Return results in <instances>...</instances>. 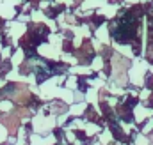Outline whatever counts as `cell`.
Returning <instances> with one entry per match:
<instances>
[{"instance_id":"cell-1","label":"cell","mask_w":153,"mask_h":145,"mask_svg":"<svg viewBox=\"0 0 153 145\" xmlns=\"http://www.w3.org/2000/svg\"><path fill=\"white\" fill-rule=\"evenodd\" d=\"M134 32H135V20L132 16H123L112 29V36L119 42H125L126 39H130L134 36Z\"/></svg>"}]
</instances>
